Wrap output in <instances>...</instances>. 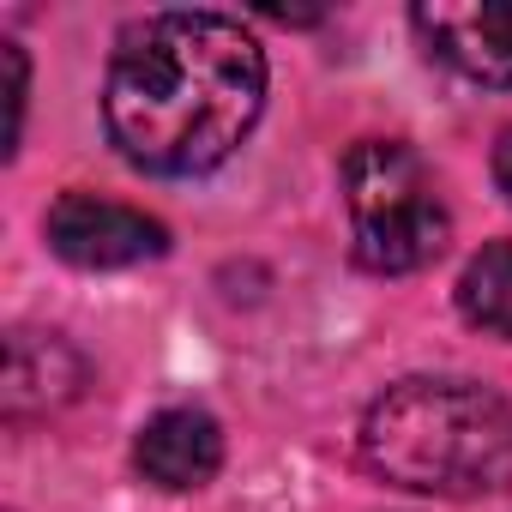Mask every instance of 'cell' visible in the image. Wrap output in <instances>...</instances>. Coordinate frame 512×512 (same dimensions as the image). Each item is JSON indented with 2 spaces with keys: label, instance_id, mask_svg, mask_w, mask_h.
<instances>
[{
  "label": "cell",
  "instance_id": "6da1fadb",
  "mask_svg": "<svg viewBox=\"0 0 512 512\" xmlns=\"http://www.w3.org/2000/svg\"><path fill=\"white\" fill-rule=\"evenodd\" d=\"M266 109V49L223 13H151L121 31L103 121L145 175H211Z\"/></svg>",
  "mask_w": 512,
  "mask_h": 512
},
{
  "label": "cell",
  "instance_id": "7a4b0ae2",
  "mask_svg": "<svg viewBox=\"0 0 512 512\" xmlns=\"http://www.w3.org/2000/svg\"><path fill=\"white\" fill-rule=\"evenodd\" d=\"M362 464L416 494L512 488V404L476 380H398L362 416Z\"/></svg>",
  "mask_w": 512,
  "mask_h": 512
},
{
  "label": "cell",
  "instance_id": "3957f363",
  "mask_svg": "<svg viewBox=\"0 0 512 512\" xmlns=\"http://www.w3.org/2000/svg\"><path fill=\"white\" fill-rule=\"evenodd\" d=\"M344 205H350V235L356 260L380 278L422 272L446 253L452 217L446 199L428 175V163L398 145V139H362L344 157Z\"/></svg>",
  "mask_w": 512,
  "mask_h": 512
},
{
  "label": "cell",
  "instance_id": "277c9868",
  "mask_svg": "<svg viewBox=\"0 0 512 512\" xmlns=\"http://www.w3.org/2000/svg\"><path fill=\"white\" fill-rule=\"evenodd\" d=\"M49 247L79 272H121V266H145L169 253V229L121 199H97V193H61L49 205Z\"/></svg>",
  "mask_w": 512,
  "mask_h": 512
},
{
  "label": "cell",
  "instance_id": "5b68a950",
  "mask_svg": "<svg viewBox=\"0 0 512 512\" xmlns=\"http://www.w3.org/2000/svg\"><path fill=\"white\" fill-rule=\"evenodd\" d=\"M416 37L428 43L434 61L476 85L512 91V7L500 0H434V7L410 13Z\"/></svg>",
  "mask_w": 512,
  "mask_h": 512
},
{
  "label": "cell",
  "instance_id": "8992f818",
  "mask_svg": "<svg viewBox=\"0 0 512 512\" xmlns=\"http://www.w3.org/2000/svg\"><path fill=\"white\" fill-rule=\"evenodd\" d=\"M133 464L145 470V482H157L169 494L205 488L223 470V428L205 410H193V404L157 410L139 428V440H133Z\"/></svg>",
  "mask_w": 512,
  "mask_h": 512
},
{
  "label": "cell",
  "instance_id": "52a82bcc",
  "mask_svg": "<svg viewBox=\"0 0 512 512\" xmlns=\"http://www.w3.org/2000/svg\"><path fill=\"white\" fill-rule=\"evenodd\" d=\"M79 386H85V356L61 332H13L7 338V386H0V404H7L13 422L61 410L67 398H79Z\"/></svg>",
  "mask_w": 512,
  "mask_h": 512
},
{
  "label": "cell",
  "instance_id": "ba28073f",
  "mask_svg": "<svg viewBox=\"0 0 512 512\" xmlns=\"http://www.w3.org/2000/svg\"><path fill=\"white\" fill-rule=\"evenodd\" d=\"M458 314L476 332L512 338V241H488L482 253H470L458 278Z\"/></svg>",
  "mask_w": 512,
  "mask_h": 512
},
{
  "label": "cell",
  "instance_id": "9c48e42d",
  "mask_svg": "<svg viewBox=\"0 0 512 512\" xmlns=\"http://www.w3.org/2000/svg\"><path fill=\"white\" fill-rule=\"evenodd\" d=\"M0 67H7V157L19 145V127H25V49L19 43H0Z\"/></svg>",
  "mask_w": 512,
  "mask_h": 512
},
{
  "label": "cell",
  "instance_id": "30bf717a",
  "mask_svg": "<svg viewBox=\"0 0 512 512\" xmlns=\"http://www.w3.org/2000/svg\"><path fill=\"white\" fill-rule=\"evenodd\" d=\"M494 187L512 199V127L500 133V145H494Z\"/></svg>",
  "mask_w": 512,
  "mask_h": 512
}]
</instances>
